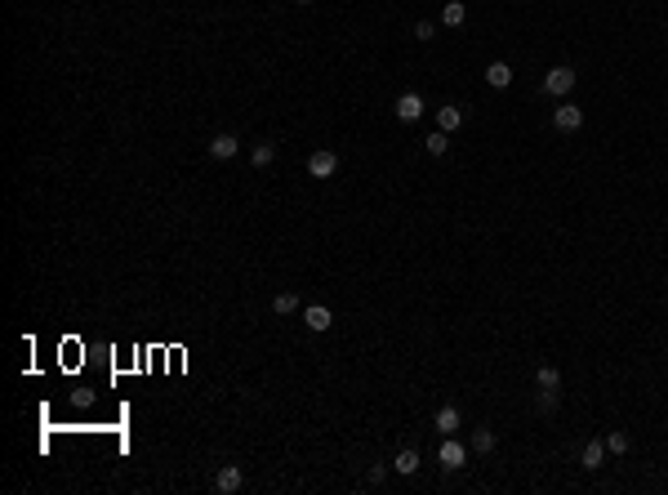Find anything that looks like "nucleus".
Listing matches in <instances>:
<instances>
[{"label":"nucleus","mask_w":668,"mask_h":495,"mask_svg":"<svg viewBox=\"0 0 668 495\" xmlns=\"http://www.w3.org/2000/svg\"><path fill=\"white\" fill-rule=\"evenodd\" d=\"M272 312H276V317H290V312H299V295H294V291H281V295L272 299Z\"/></svg>","instance_id":"14"},{"label":"nucleus","mask_w":668,"mask_h":495,"mask_svg":"<svg viewBox=\"0 0 668 495\" xmlns=\"http://www.w3.org/2000/svg\"><path fill=\"white\" fill-rule=\"evenodd\" d=\"M392 468L397 473H419V451H397V460H392Z\"/></svg>","instance_id":"15"},{"label":"nucleus","mask_w":668,"mask_h":495,"mask_svg":"<svg viewBox=\"0 0 668 495\" xmlns=\"http://www.w3.org/2000/svg\"><path fill=\"white\" fill-rule=\"evenodd\" d=\"M543 90H548L553 99H566V94L575 90V67H553L548 76H543Z\"/></svg>","instance_id":"1"},{"label":"nucleus","mask_w":668,"mask_h":495,"mask_svg":"<svg viewBox=\"0 0 668 495\" xmlns=\"http://www.w3.org/2000/svg\"><path fill=\"white\" fill-rule=\"evenodd\" d=\"M236 152H241V139L236 134H214L210 139V156H214V161H232Z\"/></svg>","instance_id":"5"},{"label":"nucleus","mask_w":668,"mask_h":495,"mask_svg":"<svg viewBox=\"0 0 668 495\" xmlns=\"http://www.w3.org/2000/svg\"><path fill=\"white\" fill-rule=\"evenodd\" d=\"M423 148H428L432 156H446V152H450V134H446V130H436V134L423 139Z\"/></svg>","instance_id":"18"},{"label":"nucleus","mask_w":668,"mask_h":495,"mask_svg":"<svg viewBox=\"0 0 668 495\" xmlns=\"http://www.w3.org/2000/svg\"><path fill=\"white\" fill-rule=\"evenodd\" d=\"M303 321H308V330L321 335V330H330V326H334V312L325 308V304H312L308 312H303Z\"/></svg>","instance_id":"6"},{"label":"nucleus","mask_w":668,"mask_h":495,"mask_svg":"<svg viewBox=\"0 0 668 495\" xmlns=\"http://www.w3.org/2000/svg\"><path fill=\"white\" fill-rule=\"evenodd\" d=\"M459 424H464V415H459L455 406H441V410H436V428H441L446 438H455V428H459Z\"/></svg>","instance_id":"11"},{"label":"nucleus","mask_w":668,"mask_h":495,"mask_svg":"<svg viewBox=\"0 0 668 495\" xmlns=\"http://www.w3.org/2000/svg\"><path fill=\"white\" fill-rule=\"evenodd\" d=\"M250 161H254V165H259V170H267V165H272V161H276V148H272V143H254V152H250Z\"/></svg>","instance_id":"16"},{"label":"nucleus","mask_w":668,"mask_h":495,"mask_svg":"<svg viewBox=\"0 0 668 495\" xmlns=\"http://www.w3.org/2000/svg\"><path fill=\"white\" fill-rule=\"evenodd\" d=\"M553 125L562 130V134H570V130H579V125H584V112H579L575 103H562V107L553 112Z\"/></svg>","instance_id":"3"},{"label":"nucleus","mask_w":668,"mask_h":495,"mask_svg":"<svg viewBox=\"0 0 668 495\" xmlns=\"http://www.w3.org/2000/svg\"><path fill=\"white\" fill-rule=\"evenodd\" d=\"M534 384H539V393H557V389H562V370H557V366H539V370H534Z\"/></svg>","instance_id":"10"},{"label":"nucleus","mask_w":668,"mask_h":495,"mask_svg":"<svg viewBox=\"0 0 668 495\" xmlns=\"http://www.w3.org/2000/svg\"><path fill=\"white\" fill-rule=\"evenodd\" d=\"M464 460H468V451L455 438H446L441 442V468H450V473H455V468H464Z\"/></svg>","instance_id":"7"},{"label":"nucleus","mask_w":668,"mask_h":495,"mask_svg":"<svg viewBox=\"0 0 668 495\" xmlns=\"http://www.w3.org/2000/svg\"><path fill=\"white\" fill-rule=\"evenodd\" d=\"M606 451L624 455V451H628V433H611V438H606Z\"/></svg>","instance_id":"20"},{"label":"nucleus","mask_w":668,"mask_h":495,"mask_svg":"<svg viewBox=\"0 0 668 495\" xmlns=\"http://www.w3.org/2000/svg\"><path fill=\"white\" fill-rule=\"evenodd\" d=\"M606 464V442H588L584 446V468H602Z\"/></svg>","instance_id":"17"},{"label":"nucleus","mask_w":668,"mask_h":495,"mask_svg":"<svg viewBox=\"0 0 668 495\" xmlns=\"http://www.w3.org/2000/svg\"><path fill=\"white\" fill-rule=\"evenodd\" d=\"M441 22H446V27H464V22H468V5H464V0H450V5L441 9Z\"/></svg>","instance_id":"12"},{"label":"nucleus","mask_w":668,"mask_h":495,"mask_svg":"<svg viewBox=\"0 0 668 495\" xmlns=\"http://www.w3.org/2000/svg\"><path fill=\"white\" fill-rule=\"evenodd\" d=\"M241 487H246V473H241V464L218 468V477H214V491H218V495H236Z\"/></svg>","instance_id":"2"},{"label":"nucleus","mask_w":668,"mask_h":495,"mask_svg":"<svg viewBox=\"0 0 668 495\" xmlns=\"http://www.w3.org/2000/svg\"><path fill=\"white\" fill-rule=\"evenodd\" d=\"M334 170H339V156L334 152H312L308 156V174L312 179H330Z\"/></svg>","instance_id":"4"},{"label":"nucleus","mask_w":668,"mask_h":495,"mask_svg":"<svg viewBox=\"0 0 668 495\" xmlns=\"http://www.w3.org/2000/svg\"><path fill=\"white\" fill-rule=\"evenodd\" d=\"M468 446H472V451H477V455H490V451H495V433H490V428H477V433H472V442H468Z\"/></svg>","instance_id":"19"},{"label":"nucleus","mask_w":668,"mask_h":495,"mask_svg":"<svg viewBox=\"0 0 668 495\" xmlns=\"http://www.w3.org/2000/svg\"><path fill=\"white\" fill-rule=\"evenodd\" d=\"M464 125V107H441V112H436V130H446V134H455V130Z\"/></svg>","instance_id":"9"},{"label":"nucleus","mask_w":668,"mask_h":495,"mask_svg":"<svg viewBox=\"0 0 668 495\" xmlns=\"http://www.w3.org/2000/svg\"><path fill=\"white\" fill-rule=\"evenodd\" d=\"M415 36H419V41H432V36H436V27H432V22H419V27H415Z\"/></svg>","instance_id":"21"},{"label":"nucleus","mask_w":668,"mask_h":495,"mask_svg":"<svg viewBox=\"0 0 668 495\" xmlns=\"http://www.w3.org/2000/svg\"><path fill=\"white\" fill-rule=\"evenodd\" d=\"M392 112H397V120H419L423 116V99H419V94H401Z\"/></svg>","instance_id":"8"},{"label":"nucleus","mask_w":668,"mask_h":495,"mask_svg":"<svg viewBox=\"0 0 668 495\" xmlns=\"http://www.w3.org/2000/svg\"><path fill=\"white\" fill-rule=\"evenodd\" d=\"M299 5H312V0H299Z\"/></svg>","instance_id":"22"},{"label":"nucleus","mask_w":668,"mask_h":495,"mask_svg":"<svg viewBox=\"0 0 668 495\" xmlns=\"http://www.w3.org/2000/svg\"><path fill=\"white\" fill-rule=\"evenodd\" d=\"M485 81H490L495 90H508V85H513V67H508V63H490V67H485Z\"/></svg>","instance_id":"13"}]
</instances>
